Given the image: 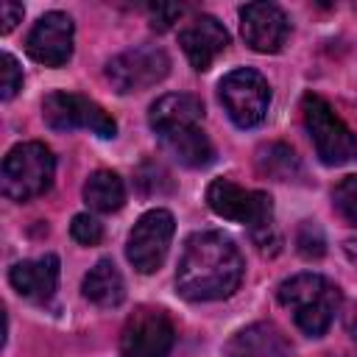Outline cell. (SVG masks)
I'll return each instance as SVG.
<instances>
[{
  "mask_svg": "<svg viewBox=\"0 0 357 357\" xmlns=\"http://www.w3.org/2000/svg\"><path fill=\"white\" fill-rule=\"evenodd\" d=\"M218 98L237 128L259 126L271 106L268 81L262 78V73H257L251 67H237V70L226 73L218 84Z\"/></svg>",
  "mask_w": 357,
  "mask_h": 357,
  "instance_id": "7",
  "label": "cell"
},
{
  "mask_svg": "<svg viewBox=\"0 0 357 357\" xmlns=\"http://www.w3.org/2000/svg\"><path fill=\"white\" fill-rule=\"evenodd\" d=\"M346 326H349V335H351V340L357 343V304H354V310H351V315H349Z\"/></svg>",
  "mask_w": 357,
  "mask_h": 357,
  "instance_id": "26",
  "label": "cell"
},
{
  "mask_svg": "<svg viewBox=\"0 0 357 357\" xmlns=\"http://www.w3.org/2000/svg\"><path fill=\"white\" fill-rule=\"evenodd\" d=\"M301 114L315 153L324 165H346L357 159V134L335 114V109L321 95H304Z\"/></svg>",
  "mask_w": 357,
  "mask_h": 357,
  "instance_id": "6",
  "label": "cell"
},
{
  "mask_svg": "<svg viewBox=\"0 0 357 357\" xmlns=\"http://www.w3.org/2000/svg\"><path fill=\"white\" fill-rule=\"evenodd\" d=\"M70 234H73V240L81 243V245H98V243L103 240V226H100V220L92 218L89 212H81V215L73 218Z\"/></svg>",
  "mask_w": 357,
  "mask_h": 357,
  "instance_id": "22",
  "label": "cell"
},
{
  "mask_svg": "<svg viewBox=\"0 0 357 357\" xmlns=\"http://www.w3.org/2000/svg\"><path fill=\"white\" fill-rule=\"evenodd\" d=\"M176 231V220L167 209H151L145 212L134 229L128 231V243H126V257L128 262L139 271V273H153L162 268L170 240Z\"/></svg>",
  "mask_w": 357,
  "mask_h": 357,
  "instance_id": "10",
  "label": "cell"
},
{
  "mask_svg": "<svg viewBox=\"0 0 357 357\" xmlns=\"http://www.w3.org/2000/svg\"><path fill=\"white\" fill-rule=\"evenodd\" d=\"M296 245H298V254H301L304 259H321V257H324V251H326L324 231H321L312 220H304V223L298 226Z\"/></svg>",
  "mask_w": 357,
  "mask_h": 357,
  "instance_id": "21",
  "label": "cell"
},
{
  "mask_svg": "<svg viewBox=\"0 0 357 357\" xmlns=\"http://www.w3.org/2000/svg\"><path fill=\"white\" fill-rule=\"evenodd\" d=\"M8 282L11 287L28 298V301H47L56 287H59V257L56 254H45L39 259H25V262H17L11 271H8Z\"/></svg>",
  "mask_w": 357,
  "mask_h": 357,
  "instance_id": "15",
  "label": "cell"
},
{
  "mask_svg": "<svg viewBox=\"0 0 357 357\" xmlns=\"http://www.w3.org/2000/svg\"><path fill=\"white\" fill-rule=\"evenodd\" d=\"M148 123L167 148V153L184 167H206L215 159V148L204 131V103L187 92H170L151 103Z\"/></svg>",
  "mask_w": 357,
  "mask_h": 357,
  "instance_id": "2",
  "label": "cell"
},
{
  "mask_svg": "<svg viewBox=\"0 0 357 357\" xmlns=\"http://www.w3.org/2000/svg\"><path fill=\"white\" fill-rule=\"evenodd\" d=\"M73 33L75 25L64 11H47L31 28L25 39V53L45 67H61L73 56Z\"/></svg>",
  "mask_w": 357,
  "mask_h": 357,
  "instance_id": "12",
  "label": "cell"
},
{
  "mask_svg": "<svg viewBox=\"0 0 357 357\" xmlns=\"http://www.w3.org/2000/svg\"><path fill=\"white\" fill-rule=\"evenodd\" d=\"M81 293L95 307H106V310L120 307L123 298H126V284H123V276H120L117 265L112 259L95 262V268H89V273L81 282Z\"/></svg>",
  "mask_w": 357,
  "mask_h": 357,
  "instance_id": "17",
  "label": "cell"
},
{
  "mask_svg": "<svg viewBox=\"0 0 357 357\" xmlns=\"http://www.w3.org/2000/svg\"><path fill=\"white\" fill-rule=\"evenodd\" d=\"M0 75H3L0 98H3V100H11V98L22 89V67L17 64V59H14L11 53H3V56H0Z\"/></svg>",
  "mask_w": 357,
  "mask_h": 357,
  "instance_id": "23",
  "label": "cell"
},
{
  "mask_svg": "<svg viewBox=\"0 0 357 357\" xmlns=\"http://www.w3.org/2000/svg\"><path fill=\"white\" fill-rule=\"evenodd\" d=\"M245 273L240 248L223 231H195L187 237L178 268L176 290L187 301H220L229 298Z\"/></svg>",
  "mask_w": 357,
  "mask_h": 357,
  "instance_id": "1",
  "label": "cell"
},
{
  "mask_svg": "<svg viewBox=\"0 0 357 357\" xmlns=\"http://www.w3.org/2000/svg\"><path fill=\"white\" fill-rule=\"evenodd\" d=\"M343 248H346L349 259H351V262H357V240H346V245H343Z\"/></svg>",
  "mask_w": 357,
  "mask_h": 357,
  "instance_id": "27",
  "label": "cell"
},
{
  "mask_svg": "<svg viewBox=\"0 0 357 357\" xmlns=\"http://www.w3.org/2000/svg\"><path fill=\"white\" fill-rule=\"evenodd\" d=\"M84 201L95 212H117L126 201L123 178L112 170H95L84 184Z\"/></svg>",
  "mask_w": 357,
  "mask_h": 357,
  "instance_id": "18",
  "label": "cell"
},
{
  "mask_svg": "<svg viewBox=\"0 0 357 357\" xmlns=\"http://www.w3.org/2000/svg\"><path fill=\"white\" fill-rule=\"evenodd\" d=\"M178 45L184 56L190 59L192 70L204 73L212 67V61L226 50L229 45V31L212 17V14H198L192 22H187L178 33Z\"/></svg>",
  "mask_w": 357,
  "mask_h": 357,
  "instance_id": "14",
  "label": "cell"
},
{
  "mask_svg": "<svg viewBox=\"0 0 357 357\" xmlns=\"http://www.w3.org/2000/svg\"><path fill=\"white\" fill-rule=\"evenodd\" d=\"M181 6H173V3H156V6H148V20H151V28L153 31H167L178 17H181Z\"/></svg>",
  "mask_w": 357,
  "mask_h": 357,
  "instance_id": "24",
  "label": "cell"
},
{
  "mask_svg": "<svg viewBox=\"0 0 357 357\" xmlns=\"http://www.w3.org/2000/svg\"><path fill=\"white\" fill-rule=\"evenodd\" d=\"M42 117L45 126L53 131H73L86 128L103 139H112L117 134L114 117L95 100L75 95V92H50L42 100Z\"/></svg>",
  "mask_w": 357,
  "mask_h": 357,
  "instance_id": "8",
  "label": "cell"
},
{
  "mask_svg": "<svg viewBox=\"0 0 357 357\" xmlns=\"http://www.w3.org/2000/svg\"><path fill=\"white\" fill-rule=\"evenodd\" d=\"M279 304L304 335L321 337L340 310V290L321 273H296L279 284Z\"/></svg>",
  "mask_w": 357,
  "mask_h": 357,
  "instance_id": "4",
  "label": "cell"
},
{
  "mask_svg": "<svg viewBox=\"0 0 357 357\" xmlns=\"http://www.w3.org/2000/svg\"><path fill=\"white\" fill-rule=\"evenodd\" d=\"M22 14H25V8H22L20 3L3 0V3H0V31H3V33H11L14 25L22 20Z\"/></svg>",
  "mask_w": 357,
  "mask_h": 357,
  "instance_id": "25",
  "label": "cell"
},
{
  "mask_svg": "<svg viewBox=\"0 0 357 357\" xmlns=\"http://www.w3.org/2000/svg\"><path fill=\"white\" fill-rule=\"evenodd\" d=\"M332 204L337 209V215L349 223L357 226V176H343L335 190H332Z\"/></svg>",
  "mask_w": 357,
  "mask_h": 357,
  "instance_id": "20",
  "label": "cell"
},
{
  "mask_svg": "<svg viewBox=\"0 0 357 357\" xmlns=\"http://www.w3.org/2000/svg\"><path fill=\"white\" fill-rule=\"evenodd\" d=\"M56 156L45 142H20L14 145L0 167L3 195L11 201H31L53 184Z\"/></svg>",
  "mask_w": 357,
  "mask_h": 357,
  "instance_id": "5",
  "label": "cell"
},
{
  "mask_svg": "<svg viewBox=\"0 0 357 357\" xmlns=\"http://www.w3.org/2000/svg\"><path fill=\"white\" fill-rule=\"evenodd\" d=\"M240 33L257 53H279L290 36V20L276 3H245L240 8Z\"/></svg>",
  "mask_w": 357,
  "mask_h": 357,
  "instance_id": "13",
  "label": "cell"
},
{
  "mask_svg": "<svg viewBox=\"0 0 357 357\" xmlns=\"http://www.w3.org/2000/svg\"><path fill=\"white\" fill-rule=\"evenodd\" d=\"M257 167L259 173L276 178V181H290L301 173V162L296 156V151L284 142H268L257 151Z\"/></svg>",
  "mask_w": 357,
  "mask_h": 357,
  "instance_id": "19",
  "label": "cell"
},
{
  "mask_svg": "<svg viewBox=\"0 0 357 357\" xmlns=\"http://www.w3.org/2000/svg\"><path fill=\"white\" fill-rule=\"evenodd\" d=\"M226 354L229 357H287L290 343L273 324H251L229 340Z\"/></svg>",
  "mask_w": 357,
  "mask_h": 357,
  "instance_id": "16",
  "label": "cell"
},
{
  "mask_svg": "<svg viewBox=\"0 0 357 357\" xmlns=\"http://www.w3.org/2000/svg\"><path fill=\"white\" fill-rule=\"evenodd\" d=\"M176 340V329L165 310L137 307L120 332V357H167Z\"/></svg>",
  "mask_w": 357,
  "mask_h": 357,
  "instance_id": "9",
  "label": "cell"
},
{
  "mask_svg": "<svg viewBox=\"0 0 357 357\" xmlns=\"http://www.w3.org/2000/svg\"><path fill=\"white\" fill-rule=\"evenodd\" d=\"M170 73V59L156 45H139L123 50L106 64V78L117 92H139L159 84Z\"/></svg>",
  "mask_w": 357,
  "mask_h": 357,
  "instance_id": "11",
  "label": "cell"
},
{
  "mask_svg": "<svg viewBox=\"0 0 357 357\" xmlns=\"http://www.w3.org/2000/svg\"><path fill=\"white\" fill-rule=\"evenodd\" d=\"M206 204L218 218L248 226L251 240L262 257L279 254L282 237L273 226V201L262 190H245L231 178H215L206 187Z\"/></svg>",
  "mask_w": 357,
  "mask_h": 357,
  "instance_id": "3",
  "label": "cell"
}]
</instances>
